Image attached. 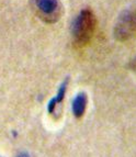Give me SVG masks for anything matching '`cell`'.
<instances>
[{"instance_id": "cell-7", "label": "cell", "mask_w": 136, "mask_h": 157, "mask_svg": "<svg viewBox=\"0 0 136 157\" xmlns=\"http://www.w3.org/2000/svg\"><path fill=\"white\" fill-rule=\"evenodd\" d=\"M18 157H29V155L26 154V153H21V154L19 155Z\"/></svg>"}, {"instance_id": "cell-3", "label": "cell", "mask_w": 136, "mask_h": 157, "mask_svg": "<svg viewBox=\"0 0 136 157\" xmlns=\"http://www.w3.org/2000/svg\"><path fill=\"white\" fill-rule=\"evenodd\" d=\"M37 17L46 23H55L63 13L59 0H31Z\"/></svg>"}, {"instance_id": "cell-5", "label": "cell", "mask_w": 136, "mask_h": 157, "mask_svg": "<svg viewBox=\"0 0 136 157\" xmlns=\"http://www.w3.org/2000/svg\"><path fill=\"white\" fill-rule=\"evenodd\" d=\"M66 87H67V80L60 86V89H59V91H58L57 97L51 101L50 105H48V110H50V112H53V111H54V108L56 107V103H60V102H62V100H63V98H64V94H65V91H66Z\"/></svg>"}, {"instance_id": "cell-2", "label": "cell", "mask_w": 136, "mask_h": 157, "mask_svg": "<svg viewBox=\"0 0 136 157\" xmlns=\"http://www.w3.org/2000/svg\"><path fill=\"white\" fill-rule=\"evenodd\" d=\"M113 34L120 42H127L136 36V2L122 11L114 25Z\"/></svg>"}, {"instance_id": "cell-6", "label": "cell", "mask_w": 136, "mask_h": 157, "mask_svg": "<svg viewBox=\"0 0 136 157\" xmlns=\"http://www.w3.org/2000/svg\"><path fill=\"white\" fill-rule=\"evenodd\" d=\"M130 66H131V69L134 71V73H136V57L134 58V59H132L131 64H130Z\"/></svg>"}, {"instance_id": "cell-1", "label": "cell", "mask_w": 136, "mask_h": 157, "mask_svg": "<svg viewBox=\"0 0 136 157\" xmlns=\"http://www.w3.org/2000/svg\"><path fill=\"white\" fill-rule=\"evenodd\" d=\"M97 28V19L90 9L81 10L73 25L74 46L84 48L91 42Z\"/></svg>"}, {"instance_id": "cell-4", "label": "cell", "mask_w": 136, "mask_h": 157, "mask_svg": "<svg viewBox=\"0 0 136 157\" xmlns=\"http://www.w3.org/2000/svg\"><path fill=\"white\" fill-rule=\"evenodd\" d=\"M87 101H88V99H87V96L84 92L76 96L73 102V112L76 118H81L84 115L87 108Z\"/></svg>"}]
</instances>
